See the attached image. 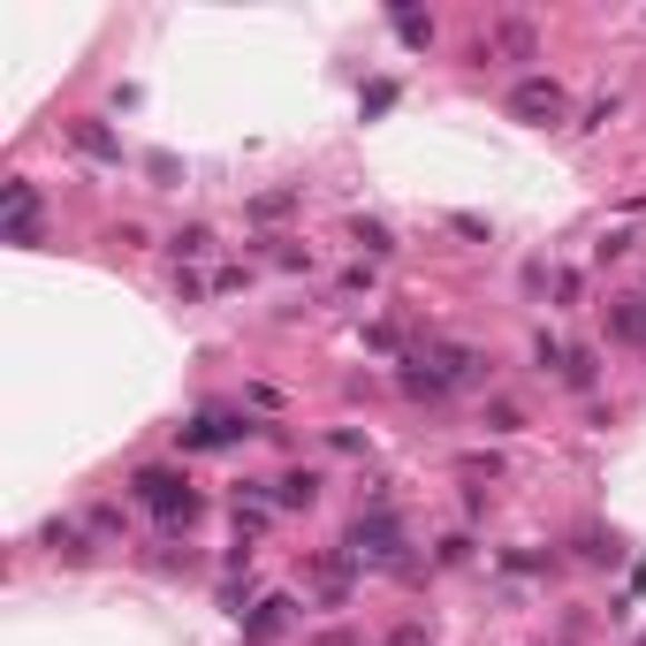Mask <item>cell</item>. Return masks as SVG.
<instances>
[{
  "label": "cell",
  "mask_w": 646,
  "mask_h": 646,
  "mask_svg": "<svg viewBox=\"0 0 646 646\" xmlns=\"http://www.w3.org/2000/svg\"><path fill=\"white\" fill-rule=\"evenodd\" d=\"M411 540H403V517L388 510V502H373V510H358V525H350V556L373 562V570H395V578H419V562L403 556Z\"/></svg>",
  "instance_id": "cell-1"
},
{
  "label": "cell",
  "mask_w": 646,
  "mask_h": 646,
  "mask_svg": "<svg viewBox=\"0 0 646 646\" xmlns=\"http://www.w3.org/2000/svg\"><path fill=\"white\" fill-rule=\"evenodd\" d=\"M129 495L160 517V525H190V517H198V487L175 472V464H145V472H129Z\"/></svg>",
  "instance_id": "cell-2"
},
{
  "label": "cell",
  "mask_w": 646,
  "mask_h": 646,
  "mask_svg": "<svg viewBox=\"0 0 646 646\" xmlns=\"http://www.w3.org/2000/svg\"><path fill=\"white\" fill-rule=\"evenodd\" d=\"M39 206H46V198H39V183H31V175H16V183L0 190V236H8L16 252H39V244H46Z\"/></svg>",
  "instance_id": "cell-3"
},
{
  "label": "cell",
  "mask_w": 646,
  "mask_h": 646,
  "mask_svg": "<svg viewBox=\"0 0 646 646\" xmlns=\"http://www.w3.org/2000/svg\"><path fill=\"white\" fill-rule=\"evenodd\" d=\"M562 107H570V99H562L556 77H517V85H510V115H517V123H532V129L562 123Z\"/></svg>",
  "instance_id": "cell-4"
},
{
  "label": "cell",
  "mask_w": 646,
  "mask_h": 646,
  "mask_svg": "<svg viewBox=\"0 0 646 646\" xmlns=\"http://www.w3.org/2000/svg\"><path fill=\"white\" fill-rule=\"evenodd\" d=\"M244 433H258L252 419H228V411H198V419L183 427V449H228V441H244Z\"/></svg>",
  "instance_id": "cell-5"
},
{
  "label": "cell",
  "mask_w": 646,
  "mask_h": 646,
  "mask_svg": "<svg viewBox=\"0 0 646 646\" xmlns=\"http://www.w3.org/2000/svg\"><path fill=\"white\" fill-rule=\"evenodd\" d=\"M427 365H433V373H441L449 388L487 381V358H479V350H464V343H433V350H427Z\"/></svg>",
  "instance_id": "cell-6"
},
{
  "label": "cell",
  "mask_w": 646,
  "mask_h": 646,
  "mask_svg": "<svg viewBox=\"0 0 646 646\" xmlns=\"http://www.w3.org/2000/svg\"><path fill=\"white\" fill-rule=\"evenodd\" d=\"M290 616H297V601H290V594H266V601L244 616V639H252V646H274L282 632H290Z\"/></svg>",
  "instance_id": "cell-7"
},
{
  "label": "cell",
  "mask_w": 646,
  "mask_h": 646,
  "mask_svg": "<svg viewBox=\"0 0 646 646\" xmlns=\"http://www.w3.org/2000/svg\"><path fill=\"white\" fill-rule=\"evenodd\" d=\"M532 23H517V16H502V23H495V31H487V46H479V61H487V53H510V61H532Z\"/></svg>",
  "instance_id": "cell-8"
},
{
  "label": "cell",
  "mask_w": 646,
  "mask_h": 646,
  "mask_svg": "<svg viewBox=\"0 0 646 646\" xmlns=\"http://www.w3.org/2000/svg\"><path fill=\"white\" fill-rule=\"evenodd\" d=\"M395 388H403V395H419V403H441V395H449V381H441V373L427 365V350H419V358H403Z\"/></svg>",
  "instance_id": "cell-9"
},
{
  "label": "cell",
  "mask_w": 646,
  "mask_h": 646,
  "mask_svg": "<svg viewBox=\"0 0 646 646\" xmlns=\"http://www.w3.org/2000/svg\"><path fill=\"white\" fill-rule=\"evenodd\" d=\"M358 570H365V562L350 556V548H343V556H320V594H327V608L350 601V578H358Z\"/></svg>",
  "instance_id": "cell-10"
},
{
  "label": "cell",
  "mask_w": 646,
  "mask_h": 646,
  "mask_svg": "<svg viewBox=\"0 0 646 646\" xmlns=\"http://www.w3.org/2000/svg\"><path fill=\"white\" fill-rule=\"evenodd\" d=\"M274 510H312L320 502V472H290V479H274V495H266Z\"/></svg>",
  "instance_id": "cell-11"
},
{
  "label": "cell",
  "mask_w": 646,
  "mask_h": 646,
  "mask_svg": "<svg viewBox=\"0 0 646 646\" xmlns=\"http://www.w3.org/2000/svg\"><path fill=\"white\" fill-rule=\"evenodd\" d=\"M608 335H616V343H646V297L616 304V312H608Z\"/></svg>",
  "instance_id": "cell-12"
},
{
  "label": "cell",
  "mask_w": 646,
  "mask_h": 646,
  "mask_svg": "<svg viewBox=\"0 0 646 646\" xmlns=\"http://www.w3.org/2000/svg\"><path fill=\"white\" fill-rule=\"evenodd\" d=\"M77 137V153H91V160H123V145H115V129H99V123H77L69 129Z\"/></svg>",
  "instance_id": "cell-13"
},
{
  "label": "cell",
  "mask_w": 646,
  "mask_h": 646,
  "mask_svg": "<svg viewBox=\"0 0 646 646\" xmlns=\"http://www.w3.org/2000/svg\"><path fill=\"white\" fill-rule=\"evenodd\" d=\"M46 548H53V556H69V562L91 556V548H85V525H69V517H61V525H46Z\"/></svg>",
  "instance_id": "cell-14"
},
{
  "label": "cell",
  "mask_w": 646,
  "mask_h": 646,
  "mask_svg": "<svg viewBox=\"0 0 646 646\" xmlns=\"http://www.w3.org/2000/svg\"><path fill=\"white\" fill-rule=\"evenodd\" d=\"M350 244H358L365 258H388V252H395V236H388L381 221H350Z\"/></svg>",
  "instance_id": "cell-15"
},
{
  "label": "cell",
  "mask_w": 646,
  "mask_h": 646,
  "mask_svg": "<svg viewBox=\"0 0 646 646\" xmlns=\"http://www.w3.org/2000/svg\"><path fill=\"white\" fill-rule=\"evenodd\" d=\"M556 381L562 388H594V381H601V358H594V350H570V365H562Z\"/></svg>",
  "instance_id": "cell-16"
},
{
  "label": "cell",
  "mask_w": 646,
  "mask_h": 646,
  "mask_svg": "<svg viewBox=\"0 0 646 646\" xmlns=\"http://www.w3.org/2000/svg\"><path fill=\"white\" fill-rule=\"evenodd\" d=\"M395 39L427 53V46H433V16H411V8H395Z\"/></svg>",
  "instance_id": "cell-17"
},
{
  "label": "cell",
  "mask_w": 646,
  "mask_h": 646,
  "mask_svg": "<svg viewBox=\"0 0 646 646\" xmlns=\"http://www.w3.org/2000/svg\"><path fill=\"white\" fill-rule=\"evenodd\" d=\"M168 252H175V258H206V252H214V228H175Z\"/></svg>",
  "instance_id": "cell-18"
},
{
  "label": "cell",
  "mask_w": 646,
  "mask_h": 646,
  "mask_svg": "<svg viewBox=\"0 0 646 646\" xmlns=\"http://www.w3.org/2000/svg\"><path fill=\"white\" fill-rule=\"evenodd\" d=\"M578 556L586 562H616L624 548H616V532H578Z\"/></svg>",
  "instance_id": "cell-19"
},
{
  "label": "cell",
  "mask_w": 646,
  "mask_h": 646,
  "mask_svg": "<svg viewBox=\"0 0 646 646\" xmlns=\"http://www.w3.org/2000/svg\"><path fill=\"white\" fill-rule=\"evenodd\" d=\"M616 115H624V99H616V91H608V99H594V107H586V115H578V129H608V123H616Z\"/></svg>",
  "instance_id": "cell-20"
},
{
  "label": "cell",
  "mask_w": 646,
  "mask_h": 646,
  "mask_svg": "<svg viewBox=\"0 0 646 646\" xmlns=\"http://www.w3.org/2000/svg\"><path fill=\"white\" fill-rule=\"evenodd\" d=\"M532 358H540V373H562V365H570V343H556V335H540V343H532Z\"/></svg>",
  "instance_id": "cell-21"
},
{
  "label": "cell",
  "mask_w": 646,
  "mask_h": 646,
  "mask_svg": "<svg viewBox=\"0 0 646 646\" xmlns=\"http://www.w3.org/2000/svg\"><path fill=\"white\" fill-rule=\"evenodd\" d=\"M290 206H297V190H266V198H252V214H258V221H282Z\"/></svg>",
  "instance_id": "cell-22"
},
{
  "label": "cell",
  "mask_w": 646,
  "mask_h": 646,
  "mask_svg": "<svg viewBox=\"0 0 646 646\" xmlns=\"http://www.w3.org/2000/svg\"><path fill=\"white\" fill-rule=\"evenodd\" d=\"M632 244H639V236H632V228H608L601 244H594V258H624V252H632Z\"/></svg>",
  "instance_id": "cell-23"
},
{
  "label": "cell",
  "mask_w": 646,
  "mask_h": 646,
  "mask_svg": "<svg viewBox=\"0 0 646 646\" xmlns=\"http://www.w3.org/2000/svg\"><path fill=\"white\" fill-rule=\"evenodd\" d=\"M487 427H495V433H517L525 419H517V403H487Z\"/></svg>",
  "instance_id": "cell-24"
},
{
  "label": "cell",
  "mask_w": 646,
  "mask_h": 646,
  "mask_svg": "<svg viewBox=\"0 0 646 646\" xmlns=\"http://www.w3.org/2000/svg\"><path fill=\"white\" fill-rule=\"evenodd\" d=\"M388 107H395V85H388V77H381V85H365V115H388Z\"/></svg>",
  "instance_id": "cell-25"
},
{
  "label": "cell",
  "mask_w": 646,
  "mask_h": 646,
  "mask_svg": "<svg viewBox=\"0 0 646 646\" xmlns=\"http://www.w3.org/2000/svg\"><path fill=\"white\" fill-rule=\"evenodd\" d=\"M388 646H427V624H403V632H388Z\"/></svg>",
  "instance_id": "cell-26"
},
{
  "label": "cell",
  "mask_w": 646,
  "mask_h": 646,
  "mask_svg": "<svg viewBox=\"0 0 646 646\" xmlns=\"http://www.w3.org/2000/svg\"><path fill=\"white\" fill-rule=\"evenodd\" d=\"M312 646H358V632H320Z\"/></svg>",
  "instance_id": "cell-27"
},
{
  "label": "cell",
  "mask_w": 646,
  "mask_h": 646,
  "mask_svg": "<svg viewBox=\"0 0 646 646\" xmlns=\"http://www.w3.org/2000/svg\"><path fill=\"white\" fill-rule=\"evenodd\" d=\"M639 646H646V639H639Z\"/></svg>",
  "instance_id": "cell-28"
}]
</instances>
